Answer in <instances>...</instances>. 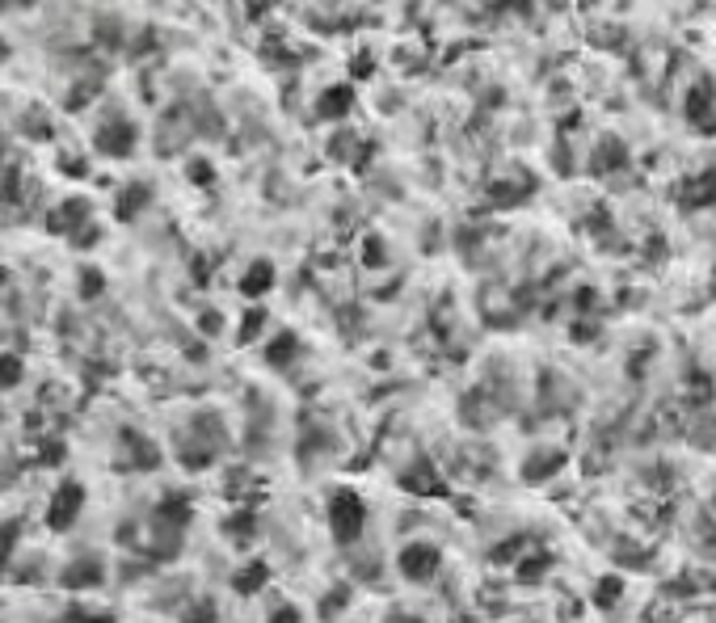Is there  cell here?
<instances>
[{"label": "cell", "mask_w": 716, "mask_h": 623, "mask_svg": "<svg viewBox=\"0 0 716 623\" xmlns=\"http://www.w3.org/2000/svg\"><path fill=\"white\" fill-rule=\"evenodd\" d=\"M363 502L354 497V493H337L329 505V526H333V535L342 539V544H350V539H358V531H363Z\"/></svg>", "instance_id": "6da1fadb"}, {"label": "cell", "mask_w": 716, "mask_h": 623, "mask_svg": "<svg viewBox=\"0 0 716 623\" xmlns=\"http://www.w3.org/2000/svg\"><path fill=\"white\" fill-rule=\"evenodd\" d=\"M434 569H439V552L426 544H409L405 552H400V573L413 581H430L434 577Z\"/></svg>", "instance_id": "7a4b0ae2"}, {"label": "cell", "mask_w": 716, "mask_h": 623, "mask_svg": "<svg viewBox=\"0 0 716 623\" xmlns=\"http://www.w3.org/2000/svg\"><path fill=\"white\" fill-rule=\"evenodd\" d=\"M135 148V127L131 122H122V119H114V122H106L98 131V152H110V156H127Z\"/></svg>", "instance_id": "3957f363"}, {"label": "cell", "mask_w": 716, "mask_h": 623, "mask_svg": "<svg viewBox=\"0 0 716 623\" xmlns=\"http://www.w3.org/2000/svg\"><path fill=\"white\" fill-rule=\"evenodd\" d=\"M350 106H354V93H350V85H333L325 98L316 101V119H325V122H337V119H346L350 114Z\"/></svg>", "instance_id": "277c9868"}, {"label": "cell", "mask_w": 716, "mask_h": 623, "mask_svg": "<svg viewBox=\"0 0 716 623\" xmlns=\"http://www.w3.org/2000/svg\"><path fill=\"white\" fill-rule=\"evenodd\" d=\"M77 514H80V489H77V484H64V489L51 497V514H47V523H51V526H67Z\"/></svg>", "instance_id": "5b68a950"}, {"label": "cell", "mask_w": 716, "mask_h": 623, "mask_svg": "<svg viewBox=\"0 0 716 623\" xmlns=\"http://www.w3.org/2000/svg\"><path fill=\"white\" fill-rule=\"evenodd\" d=\"M683 202L687 207H708V202H716V173H700L695 182H687Z\"/></svg>", "instance_id": "8992f818"}, {"label": "cell", "mask_w": 716, "mask_h": 623, "mask_svg": "<svg viewBox=\"0 0 716 623\" xmlns=\"http://www.w3.org/2000/svg\"><path fill=\"white\" fill-rule=\"evenodd\" d=\"M270 283H275V270H270V265H265V262H257L254 270L244 274L241 291H244V296H262V291H270Z\"/></svg>", "instance_id": "52a82bcc"}, {"label": "cell", "mask_w": 716, "mask_h": 623, "mask_svg": "<svg viewBox=\"0 0 716 623\" xmlns=\"http://www.w3.org/2000/svg\"><path fill=\"white\" fill-rule=\"evenodd\" d=\"M143 202H148V190L135 186L131 194H127V202H119V215H131V211H135V207H143Z\"/></svg>", "instance_id": "ba28073f"}]
</instances>
